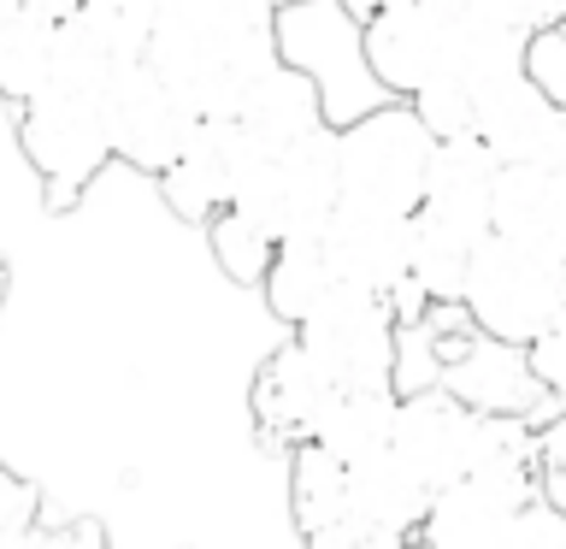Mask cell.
Masks as SVG:
<instances>
[{
	"instance_id": "15",
	"label": "cell",
	"mask_w": 566,
	"mask_h": 549,
	"mask_svg": "<svg viewBox=\"0 0 566 549\" xmlns=\"http://www.w3.org/2000/svg\"><path fill=\"white\" fill-rule=\"evenodd\" d=\"M325 248L336 278L360 283L371 296H396L413 278V213L336 207L325 225Z\"/></svg>"
},
{
	"instance_id": "36",
	"label": "cell",
	"mask_w": 566,
	"mask_h": 549,
	"mask_svg": "<svg viewBox=\"0 0 566 549\" xmlns=\"http://www.w3.org/2000/svg\"><path fill=\"white\" fill-rule=\"evenodd\" d=\"M472 18H495V24H520V30H537L543 24V0H460Z\"/></svg>"
},
{
	"instance_id": "29",
	"label": "cell",
	"mask_w": 566,
	"mask_h": 549,
	"mask_svg": "<svg viewBox=\"0 0 566 549\" xmlns=\"http://www.w3.org/2000/svg\"><path fill=\"white\" fill-rule=\"evenodd\" d=\"M407 101H413V113L424 118V131H431V136H467V131H478V95L460 77H449V71L424 77Z\"/></svg>"
},
{
	"instance_id": "45",
	"label": "cell",
	"mask_w": 566,
	"mask_h": 549,
	"mask_svg": "<svg viewBox=\"0 0 566 549\" xmlns=\"http://www.w3.org/2000/svg\"><path fill=\"white\" fill-rule=\"evenodd\" d=\"M272 7H277V12H283V7H301V0H272Z\"/></svg>"
},
{
	"instance_id": "35",
	"label": "cell",
	"mask_w": 566,
	"mask_h": 549,
	"mask_svg": "<svg viewBox=\"0 0 566 549\" xmlns=\"http://www.w3.org/2000/svg\"><path fill=\"white\" fill-rule=\"evenodd\" d=\"M35 514H42V496L12 467H0V526H35Z\"/></svg>"
},
{
	"instance_id": "12",
	"label": "cell",
	"mask_w": 566,
	"mask_h": 549,
	"mask_svg": "<svg viewBox=\"0 0 566 549\" xmlns=\"http://www.w3.org/2000/svg\"><path fill=\"white\" fill-rule=\"evenodd\" d=\"M254 154V142L237 118H195L189 142L177 148V159L159 172V195L177 219L189 225H207L219 207H230L237 195V177H242V159Z\"/></svg>"
},
{
	"instance_id": "3",
	"label": "cell",
	"mask_w": 566,
	"mask_h": 549,
	"mask_svg": "<svg viewBox=\"0 0 566 549\" xmlns=\"http://www.w3.org/2000/svg\"><path fill=\"white\" fill-rule=\"evenodd\" d=\"M460 301H467L478 331L502 336V343H531L566 313V255L548 242H520L490 230L478 242Z\"/></svg>"
},
{
	"instance_id": "16",
	"label": "cell",
	"mask_w": 566,
	"mask_h": 549,
	"mask_svg": "<svg viewBox=\"0 0 566 549\" xmlns=\"http://www.w3.org/2000/svg\"><path fill=\"white\" fill-rule=\"evenodd\" d=\"M478 136L495 148L502 166H566V106L548 101L531 77L502 83L478 113Z\"/></svg>"
},
{
	"instance_id": "17",
	"label": "cell",
	"mask_w": 566,
	"mask_h": 549,
	"mask_svg": "<svg viewBox=\"0 0 566 549\" xmlns=\"http://www.w3.org/2000/svg\"><path fill=\"white\" fill-rule=\"evenodd\" d=\"M237 124L248 131V142H254V148H290V142L325 131L331 118H325V95H318V83H313L301 65L277 60L254 89H248Z\"/></svg>"
},
{
	"instance_id": "18",
	"label": "cell",
	"mask_w": 566,
	"mask_h": 549,
	"mask_svg": "<svg viewBox=\"0 0 566 549\" xmlns=\"http://www.w3.org/2000/svg\"><path fill=\"white\" fill-rule=\"evenodd\" d=\"M502 177V159L478 131L467 136H437L431 166H424V207L449 213V219L484 225L490 230V195Z\"/></svg>"
},
{
	"instance_id": "39",
	"label": "cell",
	"mask_w": 566,
	"mask_h": 549,
	"mask_svg": "<svg viewBox=\"0 0 566 549\" xmlns=\"http://www.w3.org/2000/svg\"><path fill=\"white\" fill-rule=\"evenodd\" d=\"M555 248L566 255V166L555 172Z\"/></svg>"
},
{
	"instance_id": "26",
	"label": "cell",
	"mask_w": 566,
	"mask_h": 549,
	"mask_svg": "<svg viewBox=\"0 0 566 549\" xmlns=\"http://www.w3.org/2000/svg\"><path fill=\"white\" fill-rule=\"evenodd\" d=\"M124 60H130V53H118L83 12H71V18H60V24H53L48 83H65V89H88V95H101Z\"/></svg>"
},
{
	"instance_id": "13",
	"label": "cell",
	"mask_w": 566,
	"mask_h": 549,
	"mask_svg": "<svg viewBox=\"0 0 566 549\" xmlns=\"http://www.w3.org/2000/svg\"><path fill=\"white\" fill-rule=\"evenodd\" d=\"M336 396H343L336 379L313 361V349L301 343V336H290V343L272 349L265 366L254 372V425H260L265 443L295 449V443H307L318 432V419L331 414Z\"/></svg>"
},
{
	"instance_id": "9",
	"label": "cell",
	"mask_w": 566,
	"mask_h": 549,
	"mask_svg": "<svg viewBox=\"0 0 566 549\" xmlns=\"http://www.w3.org/2000/svg\"><path fill=\"white\" fill-rule=\"evenodd\" d=\"M531 496H537V467H472L431 496L424 538L437 549H513Z\"/></svg>"
},
{
	"instance_id": "34",
	"label": "cell",
	"mask_w": 566,
	"mask_h": 549,
	"mask_svg": "<svg viewBox=\"0 0 566 549\" xmlns=\"http://www.w3.org/2000/svg\"><path fill=\"white\" fill-rule=\"evenodd\" d=\"M513 549H566V508H555L548 496H531L513 531Z\"/></svg>"
},
{
	"instance_id": "8",
	"label": "cell",
	"mask_w": 566,
	"mask_h": 549,
	"mask_svg": "<svg viewBox=\"0 0 566 549\" xmlns=\"http://www.w3.org/2000/svg\"><path fill=\"white\" fill-rule=\"evenodd\" d=\"M101 106H106L113 159H124V166H136V172H154V177L177 159V148H184L189 131H195V118H201L148 65V53H136V60H124L113 71V83L101 89Z\"/></svg>"
},
{
	"instance_id": "28",
	"label": "cell",
	"mask_w": 566,
	"mask_h": 549,
	"mask_svg": "<svg viewBox=\"0 0 566 549\" xmlns=\"http://www.w3.org/2000/svg\"><path fill=\"white\" fill-rule=\"evenodd\" d=\"M207 242H212V260L230 283H260L265 266L277 255V237L265 230L260 219H248L242 207H219L207 219Z\"/></svg>"
},
{
	"instance_id": "6",
	"label": "cell",
	"mask_w": 566,
	"mask_h": 549,
	"mask_svg": "<svg viewBox=\"0 0 566 549\" xmlns=\"http://www.w3.org/2000/svg\"><path fill=\"white\" fill-rule=\"evenodd\" d=\"M18 136H24V154H30L35 177L48 184V201L53 207H71L101 177L106 159H113L106 106H101V95H88V89L42 83L24 101Z\"/></svg>"
},
{
	"instance_id": "14",
	"label": "cell",
	"mask_w": 566,
	"mask_h": 549,
	"mask_svg": "<svg viewBox=\"0 0 566 549\" xmlns=\"http://www.w3.org/2000/svg\"><path fill=\"white\" fill-rule=\"evenodd\" d=\"M442 390H454L478 414H525L548 402L537 372H531L525 343H502L490 331H467L454 343H442Z\"/></svg>"
},
{
	"instance_id": "25",
	"label": "cell",
	"mask_w": 566,
	"mask_h": 549,
	"mask_svg": "<svg viewBox=\"0 0 566 549\" xmlns=\"http://www.w3.org/2000/svg\"><path fill=\"white\" fill-rule=\"evenodd\" d=\"M490 230L555 248V172L548 166H502L495 195H490Z\"/></svg>"
},
{
	"instance_id": "11",
	"label": "cell",
	"mask_w": 566,
	"mask_h": 549,
	"mask_svg": "<svg viewBox=\"0 0 566 549\" xmlns=\"http://www.w3.org/2000/svg\"><path fill=\"white\" fill-rule=\"evenodd\" d=\"M478 437H484V414L467 407L454 390H407L401 419H396V455L413 467L431 490L454 485L478 467Z\"/></svg>"
},
{
	"instance_id": "40",
	"label": "cell",
	"mask_w": 566,
	"mask_h": 549,
	"mask_svg": "<svg viewBox=\"0 0 566 549\" xmlns=\"http://www.w3.org/2000/svg\"><path fill=\"white\" fill-rule=\"evenodd\" d=\"M537 496H548L555 508H566V473H537Z\"/></svg>"
},
{
	"instance_id": "2",
	"label": "cell",
	"mask_w": 566,
	"mask_h": 549,
	"mask_svg": "<svg viewBox=\"0 0 566 549\" xmlns=\"http://www.w3.org/2000/svg\"><path fill=\"white\" fill-rule=\"evenodd\" d=\"M437 136L424 131L413 101L389 95L336 131V207H384V213H419L424 207V166H431Z\"/></svg>"
},
{
	"instance_id": "20",
	"label": "cell",
	"mask_w": 566,
	"mask_h": 549,
	"mask_svg": "<svg viewBox=\"0 0 566 549\" xmlns=\"http://www.w3.org/2000/svg\"><path fill=\"white\" fill-rule=\"evenodd\" d=\"M484 237H490L484 225H467V219H449V213H437V207H419L413 213V283L431 301H460Z\"/></svg>"
},
{
	"instance_id": "38",
	"label": "cell",
	"mask_w": 566,
	"mask_h": 549,
	"mask_svg": "<svg viewBox=\"0 0 566 549\" xmlns=\"http://www.w3.org/2000/svg\"><path fill=\"white\" fill-rule=\"evenodd\" d=\"M537 473H566V407L537 425Z\"/></svg>"
},
{
	"instance_id": "42",
	"label": "cell",
	"mask_w": 566,
	"mask_h": 549,
	"mask_svg": "<svg viewBox=\"0 0 566 549\" xmlns=\"http://www.w3.org/2000/svg\"><path fill=\"white\" fill-rule=\"evenodd\" d=\"M543 18H566V0H543Z\"/></svg>"
},
{
	"instance_id": "1",
	"label": "cell",
	"mask_w": 566,
	"mask_h": 549,
	"mask_svg": "<svg viewBox=\"0 0 566 549\" xmlns=\"http://www.w3.org/2000/svg\"><path fill=\"white\" fill-rule=\"evenodd\" d=\"M142 53L201 118H237L248 89L283 60L277 7L272 0H166Z\"/></svg>"
},
{
	"instance_id": "21",
	"label": "cell",
	"mask_w": 566,
	"mask_h": 549,
	"mask_svg": "<svg viewBox=\"0 0 566 549\" xmlns=\"http://www.w3.org/2000/svg\"><path fill=\"white\" fill-rule=\"evenodd\" d=\"M525 35L520 24H495V18H460L454 42H449V60H442V71L449 77H460L478 95V113H484V101L495 95L502 83L525 77Z\"/></svg>"
},
{
	"instance_id": "19",
	"label": "cell",
	"mask_w": 566,
	"mask_h": 549,
	"mask_svg": "<svg viewBox=\"0 0 566 549\" xmlns=\"http://www.w3.org/2000/svg\"><path fill=\"white\" fill-rule=\"evenodd\" d=\"M431 485L407 467L396 449L360 460V467H348V508L360 514V520L396 531V538H413L424 531V514H431Z\"/></svg>"
},
{
	"instance_id": "44",
	"label": "cell",
	"mask_w": 566,
	"mask_h": 549,
	"mask_svg": "<svg viewBox=\"0 0 566 549\" xmlns=\"http://www.w3.org/2000/svg\"><path fill=\"white\" fill-rule=\"evenodd\" d=\"M18 7H24V0H0V24H7V18H12Z\"/></svg>"
},
{
	"instance_id": "5",
	"label": "cell",
	"mask_w": 566,
	"mask_h": 549,
	"mask_svg": "<svg viewBox=\"0 0 566 549\" xmlns=\"http://www.w3.org/2000/svg\"><path fill=\"white\" fill-rule=\"evenodd\" d=\"M336 201H343V189H336V124L290 142V148H254L242 159L237 195H230V207L260 219L277 242L325 237Z\"/></svg>"
},
{
	"instance_id": "30",
	"label": "cell",
	"mask_w": 566,
	"mask_h": 549,
	"mask_svg": "<svg viewBox=\"0 0 566 549\" xmlns=\"http://www.w3.org/2000/svg\"><path fill=\"white\" fill-rule=\"evenodd\" d=\"M442 384V336L431 319H396V390H431Z\"/></svg>"
},
{
	"instance_id": "27",
	"label": "cell",
	"mask_w": 566,
	"mask_h": 549,
	"mask_svg": "<svg viewBox=\"0 0 566 549\" xmlns=\"http://www.w3.org/2000/svg\"><path fill=\"white\" fill-rule=\"evenodd\" d=\"M48 53H53V18L42 7H18L0 24V95L24 106L48 83Z\"/></svg>"
},
{
	"instance_id": "10",
	"label": "cell",
	"mask_w": 566,
	"mask_h": 549,
	"mask_svg": "<svg viewBox=\"0 0 566 549\" xmlns=\"http://www.w3.org/2000/svg\"><path fill=\"white\" fill-rule=\"evenodd\" d=\"M460 18H467L460 0H401V7L366 18V60L389 95L407 101L424 77H437Z\"/></svg>"
},
{
	"instance_id": "37",
	"label": "cell",
	"mask_w": 566,
	"mask_h": 549,
	"mask_svg": "<svg viewBox=\"0 0 566 549\" xmlns=\"http://www.w3.org/2000/svg\"><path fill=\"white\" fill-rule=\"evenodd\" d=\"M35 549H106L95 520H65V526H42L35 531Z\"/></svg>"
},
{
	"instance_id": "22",
	"label": "cell",
	"mask_w": 566,
	"mask_h": 549,
	"mask_svg": "<svg viewBox=\"0 0 566 549\" xmlns=\"http://www.w3.org/2000/svg\"><path fill=\"white\" fill-rule=\"evenodd\" d=\"M396 419H401V390H343L331 402V414L318 419L313 443H325L343 467H360V460L396 449Z\"/></svg>"
},
{
	"instance_id": "24",
	"label": "cell",
	"mask_w": 566,
	"mask_h": 549,
	"mask_svg": "<svg viewBox=\"0 0 566 549\" xmlns=\"http://www.w3.org/2000/svg\"><path fill=\"white\" fill-rule=\"evenodd\" d=\"M290 508H295L301 538H313V531H325V526L354 514L348 508V467L313 437L290 449Z\"/></svg>"
},
{
	"instance_id": "32",
	"label": "cell",
	"mask_w": 566,
	"mask_h": 549,
	"mask_svg": "<svg viewBox=\"0 0 566 549\" xmlns=\"http://www.w3.org/2000/svg\"><path fill=\"white\" fill-rule=\"evenodd\" d=\"M525 77L543 89L548 101L566 106V18H543L525 35Z\"/></svg>"
},
{
	"instance_id": "31",
	"label": "cell",
	"mask_w": 566,
	"mask_h": 549,
	"mask_svg": "<svg viewBox=\"0 0 566 549\" xmlns=\"http://www.w3.org/2000/svg\"><path fill=\"white\" fill-rule=\"evenodd\" d=\"M159 7H166V0H83V18L118 53H130V60H136V53L148 48V30H154Z\"/></svg>"
},
{
	"instance_id": "23",
	"label": "cell",
	"mask_w": 566,
	"mask_h": 549,
	"mask_svg": "<svg viewBox=\"0 0 566 549\" xmlns=\"http://www.w3.org/2000/svg\"><path fill=\"white\" fill-rule=\"evenodd\" d=\"M331 283H336V266H331L325 237H290V242H277L272 266H265L260 296H265V308H272V319H283V325L295 331L318 313V301L331 296Z\"/></svg>"
},
{
	"instance_id": "7",
	"label": "cell",
	"mask_w": 566,
	"mask_h": 549,
	"mask_svg": "<svg viewBox=\"0 0 566 549\" xmlns=\"http://www.w3.org/2000/svg\"><path fill=\"white\" fill-rule=\"evenodd\" d=\"M295 336L336 379V390H396V308H389V296L336 278L318 313L295 325Z\"/></svg>"
},
{
	"instance_id": "41",
	"label": "cell",
	"mask_w": 566,
	"mask_h": 549,
	"mask_svg": "<svg viewBox=\"0 0 566 549\" xmlns=\"http://www.w3.org/2000/svg\"><path fill=\"white\" fill-rule=\"evenodd\" d=\"M348 12H360V18H371V12H389V7H401V0H343Z\"/></svg>"
},
{
	"instance_id": "33",
	"label": "cell",
	"mask_w": 566,
	"mask_h": 549,
	"mask_svg": "<svg viewBox=\"0 0 566 549\" xmlns=\"http://www.w3.org/2000/svg\"><path fill=\"white\" fill-rule=\"evenodd\" d=\"M525 354H531V372H537L543 396L566 407V313H560V319H555V325H548L543 336H531Z\"/></svg>"
},
{
	"instance_id": "4",
	"label": "cell",
	"mask_w": 566,
	"mask_h": 549,
	"mask_svg": "<svg viewBox=\"0 0 566 549\" xmlns=\"http://www.w3.org/2000/svg\"><path fill=\"white\" fill-rule=\"evenodd\" d=\"M277 53L318 83L325 118L336 131L389 101V89L378 83V71L366 60V18L348 12L343 0H301V7H283L277 12Z\"/></svg>"
},
{
	"instance_id": "43",
	"label": "cell",
	"mask_w": 566,
	"mask_h": 549,
	"mask_svg": "<svg viewBox=\"0 0 566 549\" xmlns=\"http://www.w3.org/2000/svg\"><path fill=\"white\" fill-rule=\"evenodd\" d=\"M401 549H437V543H431V538H424V531H413V538H407Z\"/></svg>"
}]
</instances>
